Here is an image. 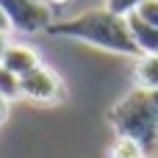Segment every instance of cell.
Masks as SVG:
<instances>
[{
    "label": "cell",
    "instance_id": "6da1fadb",
    "mask_svg": "<svg viewBox=\"0 0 158 158\" xmlns=\"http://www.w3.org/2000/svg\"><path fill=\"white\" fill-rule=\"evenodd\" d=\"M47 33L56 36V39L83 42V44H92V47H100V50H108V53H117V56H131V58L142 56L136 42H133L128 17H119V14L108 11L106 6L75 14V17H67V19H53Z\"/></svg>",
    "mask_w": 158,
    "mask_h": 158
},
{
    "label": "cell",
    "instance_id": "7a4b0ae2",
    "mask_svg": "<svg viewBox=\"0 0 158 158\" xmlns=\"http://www.w3.org/2000/svg\"><path fill=\"white\" fill-rule=\"evenodd\" d=\"M108 125L114 128V136L136 139L150 156L158 150V114L153 108L150 92H144V89L128 92L108 111Z\"/></svg>",
    "mask_w": 158,
    "mask_h": 158
},
{
    "label": "cell",
    "instance_id": "3957f363",
    "mask_svg": "<svg viewBox=\"0 0 158 158\" xmlns=\"http://www.w3.org/2000/svg\"><path fill=\"white\" fill-rule=\"evenodd\" d=\"M0 8L11 22V31L17 33H47V28L53 25V8L39 0H0Z\"/></svg>",
    "mask_w": 158,
    "mask_h": 158
},
{
    "label": "cell",
    "instance_id": "277c9868",
    "mask_svg": "<svg viewBox=\"0 0 158 158\" xmlns=\"http://www.w3.org/2000/svg\"><path fill=\"white\" fill-rule=\"evenodd\" d=\"M19 94L22 100L39 103V106H56L67 97L64 81L50 69V67H36L33 72H28L25 78H19Z\"/></svg>",
    "mask_w": 158,
    "mask_h": 158
},
{
    "label": "cell",
    "instance_id": "5b68a950",
    "mask_svg": "<svg viewBox=\"0 0 158 158\" xmlns=\"http://www.w3.org/2000/svg\"><path fill=\"white\" fill-rule=\"evenodd\" d=\"M0 67H6V69H8V72H14L17 78H25V75H28V72H33L36 67H42V58H39V53H36L33 47L11 42V44L6 47V53H3Z\"/></svg>",
    "mask_w": 158,
    "mask_h": 158
},
{
    "label": "cell",
    "instance_id": "8992f818",
    "mask_svg": "<svg viewBox=\"0 0 158 158\" xmlns=\"http://www.w3.org/2000/svg\"><path fill=\"white\" fill-rule=\"evenodd\" d=\"M128 25H131V33H133L139 53L142 56H158V28L144 25L136 14H128Z\"/></svg>",
    "mask_w": 158,
    "mask_h": 158
},
{
    "label": "cell",
    "instance_id": "52a82bcc",
    "mask_svg": "<svg viewBox=\"0 0 158 158\" xmlns=\"http://www.w3.org/2000/svg\"><path fill=\"white\" fill-rule=\"evenodd\" d=\"M133 83L136 89L158 92V56H139L133 64Z\"/></svg>",
    "mask_w": 158,
    "mask_h": 158
},
{
    "label": "cell",
    "instance_id": "ba28073f",
    "mask_svg": "<svg viewBox=\"0 0 158 158\" xmlns=\"http://www.w3.org/2000/svg\"><path fill=\"white\" fill-rule=\"evenodd\" d=\"M150 153L131 136H114L111 147H108V158H147Z\"/></svg>",
    "mask_w": 158,
    "mask_h": 158
},
{
    "label": "cell",
    "instance_id": "9c48e42d",
    "mask_svg": "<svg viewBox=\"0 0 158 158\" xmlns=\"http://www.w3.org/2000/svg\"><path fill=\"white\" fill-rule=\"evenodd\" d=\"M0 97L8 100V103H14V100L22 97L19 94V78L14 72H8L6 67H0Z\"/></svg>",
    "mask_w": 158,
    "mask_h": 158
},
{
    "label": "cell",
    "instance_id": "30bf717a",
    "mask_svg": "<svg viewBox=\"0 0 158 158\" xmlns=\"http://www.w3.org/2000/svg\"><path fill=\"white\" fill-rule=\"evenodd\" d=\"M144 25H150V28H158V0H144L136 11H133Z\"/></svg>",
    "mask_w": 158,
    "mask_h": 158
},
{
    "label": "cell",
    "instance_id": "8fae6325",
    "mask_svg": "<svg viewBox=\"0 0 158 158\" xmlns=\"http://www.w3.org/2000/svg\"><path fill=\"white\" fill-rule=\"evenodd\" d=\"M142 3H144V0H106V8L114 11V14H119V17H128V14H133Z\"/></svg>",
    "mask_w": 158,
    "mask_h": 158
},
{
    "label": "cell",
    "instance_id": "7c38bea8",
    "mask_svg": "<svg viewBox=\"0 0 158 158\" xmlns=\"http://www.w3.org/2000/svg\"><path fill=\"white\" fill-rule=\"evenodd\" d=\"M0 33H11V22H8V17H6L3 8H0Z\"/></svg>",
    "mask_w": 158,
    "mask_h": 158
},
{
    "label": "cell",
    "instance_id": "4fadbf2b",
    "mask_svg": "<svg viewBox=\"0 0 158 158\" xmlns=\"http://www.w3.org/2000/svg\"><path fill=\"white\" fill-rule=\"evenodd\" d=\"M8 106H11V103L0 97V125H3V122H6V117H8Z\"/></svg>",
    "mask_w": 158,
    "mask_h": 158
},
{
    "label": "cell",
    "instance_id": "5bb4252c",
    "mask_svg": "<svg viewBox=\"0 0 158 158\" xmlns=\"http://www.w3.org/2000/svg\"><path fill=\"white\" fill-rule=\"evenodd\" d=\"M8 44H11V42H8V33H0V61H3V53H6Z\"/></svg>",
    "mask_w": 158,
    "mask_h": 158
},
{
    "label": "cell",
    "instance_id": "9a60e30c",
    "mask_svg": "<svg viewBox=\"0 0 158 158\" xmlns=\"http://www.w3.org/2000/svg\"><path fill=\"white\" fill-rule=\"evenodd\" d=\"M39 3H44V6H50V8H53V6H67L69 0H39Z\"/></svg>",
    "mask_w": 158,
    "mask_h": 158
},
{
    "label": "cell",
    "instance_id": "2e32d148",
    "mask_svg": "<svg viewBox=\"0 0 158 158\" xmlns=\"http://www.w3.org/2000/svg\"><path fill=\"white\" fill-rule=\"evenodd\" d=\"M150 100H153V108H156V114H158V92H150Z\"/></svg>",
    "mask_w": 158,
    "mask_h": 158
},
{
    "label": "cell",
    "instance_id": "e0dca14e",
    "mask_svg": "<svg viewBox=\"0 0 158 158\" xmlns=\"http://www.w3.org/2000/svg\"><path fill=\"white\" fill-rule=\"evenodd\" d=\"M150 158H158V156H156V153H153V156H150Z\"/></svg>",
    "mask_w": 158,
    "mask_h": 158
},
{
    "label": "cell",
    "instance_id": "ac0fdd59",
    "mask_svg": "<svg viewBox=\"0 0 158 158\" xmlns=\"http://www.w3.org/2000/svg\"><path fill=\"white\" fill-rule=\"evenodd\" d=\"M156 156H158V150H156Z\"/></svg>",
    "mask_w": 158,
    "mask_h": 158
}]
</instances>
